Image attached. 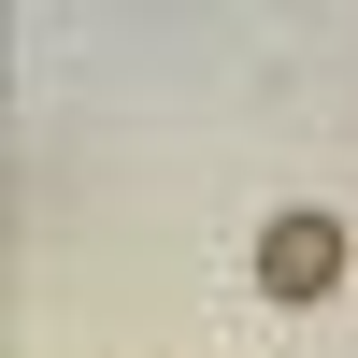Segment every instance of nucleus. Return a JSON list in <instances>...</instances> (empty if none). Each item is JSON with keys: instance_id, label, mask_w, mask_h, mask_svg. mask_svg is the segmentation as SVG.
I'll return each instance as SVG.
<instances>
[{"instance_id": "1", "label": "nucleus", "mask_w": 358, "mask_h": 358, "mask_svg": "<svg viewBox=\"0 0 358 358\" xmlns=\"http://www.w3.org/2000/svg\"><path fill=\"white\" fill-rule=\"evenodd\" d=\"M258 287L273 301H330L344 287V215H273L258 229Z\"/></svg>"}]
</instances>
